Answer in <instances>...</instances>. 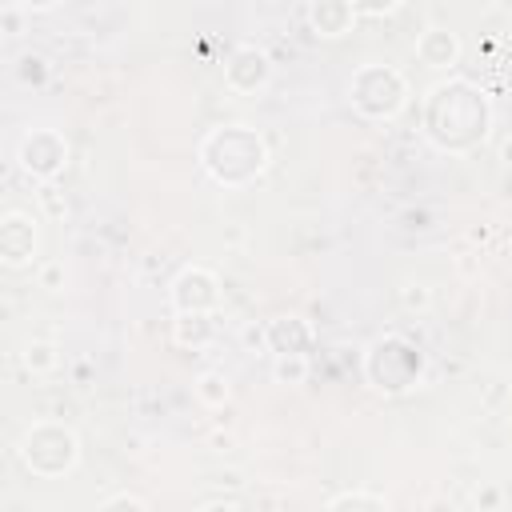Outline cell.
Masks as SVG:
<instances>
[{
  "instance_id": "cell-1",
  "label": "cell",
  "mask_w": 512,
  "mask_h": 512,
  "mask_svg": "<svg viewBox=\"0 0 512 512\" xmlns=\"http://www.w3.org/2000/svg\"><path fill=\"white\" fill-rule=\"evenodd\" d=\"M492 128V108L488 96L472 80H440L424 96V136L452 156H468L472 148L484 144Z\"/></svg>"
},
{
  "instance_id": "cell-2",
  "label": "cell",
  "mask_w": 512,
  "mask_h": 512,
  "mask_svg": "<svg viewBox=\"0 0 512 512\" xmlns=\"http://www.w3.org/2000/svg\"><path fill=\"white\" fill-rule=\"evenodd\" d=\"M200 168L224 188H244L268 168V144L248 124H220L200 140Z\"/></svg>"
},
{
  "instance_id": "cell-3",
  "label": "cell",
  "mask_w": 512,
  "mask_h": 512,
  "mask_svg": "<svg viewBox=\"0 0 512 512\" xmlns=\"http://www.w3.org/2000/svg\"><path fill=\"white\" fill-rule=\"evenodd\" d=\"M364 380L384 396H400L424 380V352L396 332L376 336L364 348Z\"/></svg>"
},
{
  "instance_id": "cell-4",
  "label": "cell",
  "mask_w": 512,
  "mask_h": 512,
  "mask_svg": "<svg viewBox=\"0 0 512 512\" xmlns=\"http://www.w3.org/2000/svg\"><path fill=\"white\" fill-rule=\"evenodd\" d=\"M20 464L32 472V476H44V480H56V476H68L76 464H80V440L68 424H56V420H36L24 436H20Z\"/></svg>"
},
{
  "instance_id": "cell-5",
  "label": "cell",
  "mask_w": 512,
  "mask_h": 512,
  "mask_svg": "<svg viewBox=\"0 0 512 512\" xmlns=\"http://www.w3.org/2000/svg\"><path fill=\"white\" fill-rule=\"evenodd\" d=\"M348 100L368 120H392L408 104V80L392 64H360L348 80Z\"/></svg>"
},
{
  "instance_id": "cell-6",
  "label": "cell",
  "mask_w": 512,
  "mask_h": 512,
  "mask_svg": "<svg viewBox=\"0 0 512 512\" xmlns=\"http://www.w3.org/2000/svg\"><path fill=\"white\" fill-rule=\"evenodd\" d=\"M16 160H20V172L28 180H56L64 168H68V140L56 132V128H28L20 136V148H16Z\"/></svg>"
},
{
  "instance_id": "cell-7",
  "label": "cell",
  "mask_w": 512,
  "mask_h": 512,
  "mask_svg": "<svg viewBox=\"0 0 512 512\" xmlns=\"http://www.w3.org/2000/svg\"><path fill=\"white\" fill-rule=\"evenodd\" d=\"M168 300H172V312H220V280L216 272L188 264L176 272Z\"/></svg>"
},
{
  "instance_id": "cell-8",
  "label": "cell",
  "mask_w": 512,
  "mask_h": 512,
  "mask_svg": "<svg viewBox=\"0 0 512 512\" xmlns=\"http://www.w3.org/2000/svg\"><path fill=\"white\" fill-rule=\"evenodd\" d=\"M272 80V60L264 48L256 44H236L224 60V84L236 92V96H256L264 92Z\"/></svg>"
},
{
  "instance_id": "cell-9",
  "label": "cell",
  "mask_w": 512,
  "mask_h": 512,
  "mask_svg": "<svg viewBox=\"0 0 512 512\" xmlns=\"http://www.w3.org/2000/svg\"><path fill=\"white\" fill-rule=\"evenodd\" d=\"M36 240H40L36 236V216H28L20 208L4 212V220H0V260L8 268L28 264L36 256Z\"/></svg>"
},
{
  "instance_id": "cell-10",
  "label": "cell",
  "mask_w": 512,
  "mask_h": 512,
  "mask_svg": "<svg viewBox=\"0 0 512 512\" xmlns=\"http://www.w3.org/2000/svg\"><path fill=\"white\" fill-rule=\"evenodd\" d=\"M268 332V352L272 356H308L316 344V332L304 316H276L264 324Z\"/></svg>"
},
{
  "instance_id": "cell-11",
  "label": "cell",
  "mask_w": 512,
  "mask_h": 512,
  "mask_svg": "<svg viewBox=\"0 0 512 512\" xmlns=\"http://www.w3.org/2000/svg\"><path fill=\"white\" fill-rule=\"evenodd\" d=\"M308 24H312L316 36L336 40V36L352 32L356 8H352V0H312V4H308Z\"/></svg>"
},
{
  "instance_id": "cell-12",
  "label": "cell",
  "mask_w": 512,
  "mask_h": 512,
  "mask_svg": "<svg viewBox=\"0 0 512 512\" xmlns=\"http://www.w3.org/2000/svg\"><path fill=\"white\" fill-rule=\"evenodd\" d=\"M416 56L428 68H452L460 60V40L448 28H424L420 40H416Z\"/></svg>"
},
{
  "instance_id": "cell-13",
  "label": "cell",
  "mask_w": 512,
  "mask_h": 512,
  "mask_svg": "<svg viewBox=\"0 0 512 512\" xmlns=\"http://www.w3.org/2000/svg\"><path fill=\"white\" fill-rule=\"evenodd\" d=\"M216 336V312H176L172 320V340L180 348H208Z\"/></svg>"
},
{
  "instance_id": "cell-14",
  "label": "cell",
  "mask_w": 512,
  "mask_h": 512,
  "mask_svg": "<svg viewBox=\"0 0 512 512\" xmlns=\"http://www.w3.org/2000/svg\"><path fill=\"white\" fill-rule=\"evenodd\" d=\"M192 392H196V400H200V404H208V408H224V404H228V396H232L228 376H224V372H216V368L200 372V376H196V384H192Z\"/></svg>"
},
{
  "instance_id": "cell-15",
  "label": "cell",
  "mask_w": 512,
  "mask_h": 512,
  "mask_svg": "<svg viewBox=\"0 0 512 512\" xmlns=\"http://www.w3.org/2000/svg\"><path fill=\"white\" fill-rule=\"evenodd\" d=\"M56 364H60V352H56L52 340H28V344H24V368H28V372L44 376V372H52Z\"/></svg>"
},
{
  "instance_id": "cell-16",
  "label": "cell",
  "mask_w": 512,
  "mask_h": 512,
  "mask_svg": "<svg viewBox=\"0 0 512 512\" xmlns=\"http://www.w3.org/2000/svg\"><path fill=\"white\" fill-rule=\"evenodd\" d=\"M272 380L284 388H300L308 380V356H276L272 360Z\"/></svg>"
},
{
  "instance_id": "cell-17",
  "label": "cell",
  "mask_w": 512,
  "mask_h": 512,
  "mask_svg": "<svg viewBox=\"0 0 512 512\" xmlns=\"http://www.w3.org/2000/svg\"><path fill=\"white\" fill-rule=\"evenodd\" d=\"M16 80H20L24 88H44V84H48V60H44L40 52H24V56L16 60Z\"/></svg>"
},
{
  "instance_id": "cell-18",
  "label": "cell",
  "mask_w": 512,
  "mask_h": 512,
  "mask_svg": "<svg viewBox=\"0 0 512 512\" xmlns=\"http://www.w3.org/2000/svg\"><path fill=\"white\" fill-rule=\"evenodd\" d=\"M324 508H332V512H336V508H372V512H380V508H388V496L352 488V492H336V496H328Z\"/></svg>"
},
{
  "instance_id": "cell-19",
  "label": "cell",
  "mask_w": 512,
  "mask_h": 512,
  "mask_svg": "<svg viewBox=\"0 0 512 512\" xmlns=\"http://www.w3.org/2000/svg\"><path fill=\"white\" fill-rule=\"evenodd\" d=\"M240 344H244L248 352H268V332H264V324H244V328H240Z\"/></svg>"
},
{
  "instance_id": "cell-20",
  "label": "cell",
  "mask_w": 512,
  "mask_h": 512,
  "mask_svg": "<svg viewBox=\"0 0 512 512\" xmlns=\"http://www.w3.org/2000/svg\"><path fill=\"white\" fill-rule=\"evenodd\" d=\"M100 508H104V512H112V508H136V512H148V500H144V496H132V492H116V496L100 500Z\"/></svg>"
},
{
  "instance_id": "cell-21",
  "label": "cell",
  "mask_w": 512,
  "mask_h": 512,
  "mask_svg": "<svg viewBox=\"0 0 512 512\" xmlns=\"http://www.w3.org/2000/svg\"><path fill=\"white\" fill-rule=\"evenodd\" d=\"M356 16H388L400 8V0H352Z\"/></svg>"
},
{
  "instance_id": "cell-22",
  "label": "cell",
  "mask_w": 512,
  "mask_h": 512,
  "mask_svg": "<svg viewBox=\"0 0 512 512\" xmlns=\"http://www.w3.org/2000/svg\"><path fill=\"white\" fill-rule=\"evenodd\" d=\"M400 300H404V308H428L432 304V292L424 284H404L400 288Z\"/></svg>"
},
{
  "instance_id": "cell-23",
  "label": "cell",
  "mask_w": 512,
  "mask_h": 512,
  "mask_svg": "<svg viewBox=\"0 0 512 512\" xmlns=\"http://www.w3.org/2000/svg\"><path fill=\"white\" fill-rule=\"evenodd\" d=\"M196 508H244V496H208Z\"/></svg>"
},
{
  "instance_id": "cell-24",
  "label": "cell",
  "mask_w": 512,
  "mask_h": 512,
  "mask_svg": "<svg viewBox=\"0 0 512 512\" xmlns=\"http://www.w3.org/2000/svg\"><path fill=\"white\" fill-rule=\"evenodd\" d=\"M16 8H24V12H48V8H56L60 0H12Z\"/></svg>"
},
{
  "instance_id": "cell-25",
  "label": "cell",
  "mask_w": 512,
  "mask_h": 512,
  "mask_svg": "<svg viewBox=\"0 0 512 512\" xmlns=\"http://www.w3.org/2000/svg\"><path fill=\"white\" fill-rule=\"evenodd\" d=\"M504 496L496 492V488H484V492H476V508H496Z\"/></svg>"
},
{
  "instance_id": "cell-26",
  "label": "cell",
  "mask_w": 512,
  "mask_h": 512,
  "mask_svg": "<svg viewBox=\"0 0 512 512\" xmlns=\"http://www.w3.org/2000/svg\"><path fill=\"white\" fill-rule=\"evenodd\" d=\"M56 280H60V268H44V276H40V284L56 292Z\"/></svg>"
}]
</instances>
